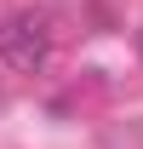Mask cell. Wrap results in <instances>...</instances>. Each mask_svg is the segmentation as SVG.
<instances>
[{"mask_svg":"<svg viewBox=\"0 0 143 149\" xmlns=\"http://www.w3.org/2000/svg\"><path fill=\"white\" fill-rule=\"evenodd\" d=\"M46 57H52V17L46 12H12L0 23V63L6 69L35 74L46 69Z\"/></svg>","mask_w":143,"mask_h":149,"instance_id":"obj_1","label":"cell"}]
</instances>
